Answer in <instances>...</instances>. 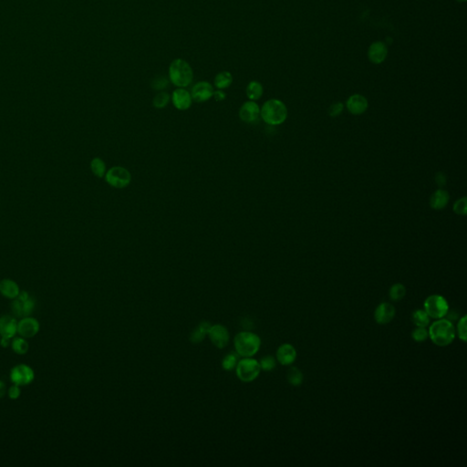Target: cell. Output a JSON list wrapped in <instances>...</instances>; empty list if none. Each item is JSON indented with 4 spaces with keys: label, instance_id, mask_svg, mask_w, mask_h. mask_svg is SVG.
<instances>
[{
    "label": "cell",
    "instance_id": "6da1fadb",
    "mask_svg": "<svg viewBox=\"0 0 467 467\" xmlns=\"http://www.w3.org/2000/svg\"><path fill=\"white\" fill-rule=\"evenodd\" d=\"M428 333L432 343L439 347L449 346L456 336L452 322L444 318L436 320L429 325Z\"/></svg>",
    "mask_w": 467,
    "mask_h": 467
},
{
    "label": "cell",
    "instance_id": "7a4b0ae2",
    "mask_svg": "<svg viewBox=\"0 0 467 467\" xmlns=\"http://www.w3.org/2000/svg\"><path fill=\"white\" fill-rule=\"evenodd\" d=\"M168 76L169 80L177 88H186L192 82L194 70L186 60L176 58L169 66Z\"/></svg>",
    "mask_w": 467,
    "mask_h": 467
},
{
    "label": "cell",
    "instance_id": "3957f363",
    "mask_svg": "<svg viewBox=\"0 0 467 467\" xmlns=\"http://www.w3.org/2000/svg\"><path fill=\"white\" fill-rule=\"evenodd\" d=\"M260 116L268 124L280 125L288 118V109L280 100H268L260 109Z\"/></svg>",
    "mask_w": 467,
    "mask_h": 467
},
{
    "label": "cell",
    "instance_id": "277c9868",
    "mask_svg": "<svg viewBox=\"0 0 467 467\" xmlns=\"http://www.w3.org/2000/svg\"><path fill=\"white\" fill-rule=\"evenodd\" d=\"M261 346L260 338L254 333L243 332L234 338V347L236 352L244 358H250L260 350Z\"/></svg>",
    "mask_w": 467,
    "mask_h": 467
},
{
    "label": "cell",
    "instance_id": "5b68a950",
    "mask_svg": "<svg viewBox=\"0 0 467 467\" xmlns=\"http://www.w3.org/2000/svg\"><path fill=\"white\" fill-rule=\"evenodd\" d=\"M424 310L431 318L439 320L448 314L449 304L446 298L434 294L426 298L424 302Z\"/></svg>",
    "mask_w": 467,
    "mask_h": 467
},
{
    "label": "cell",
    "instance_id": "8992f818",
    "mask_svg": "<svg viewBox=\"0 0 467 467\" xmlns=\"http://www.w3.org/2000/svg\"><path fill=\"white\" fill-rule=\"evenodd\" d=\"M260 364L256 360L246 358L241 360L236 367V375L244 382H253L260 374Z\"/></svg>",
    "mask_w": 467,
    "mask_h": 467
},
{
    "label": "cell",
    "instance_id": "52a82bcc",
    "mask_svg": "<svg viewBox=\"0 0 467 467\" xmlns=\"http://www.w3.org/2000/svg\"><path fill=\"white\" fill-rule=\"evenodd\" d=\"M105 181L112 187L122 189L130 184L132 174L124 167L114 166L106 172Z\"/></svg>",
    "mask_w": 467,
    "mask_h": 467
},
{
    "label": "cell",
    "instance_id": "ba28073f",
    "mask_svg": "<svg viewBox=\"0 0 467 467\" xmlns=\"http://www.w3.org/2000/svg\"><path fill=\"white\" fill-rule=\"evenodd\" d=\"M34 308L35 300L26 291L20 292L18 296H16L11 305L12 312L18 317L20 318L28 317L34 310Z\"/></svg>",
    "mask_w": 467,
    "mask_h": 467
},
{
    "label": "cell",
    "instance_id": "9c48e42d",
    "mask_svg": "<svg viewBox=\"0 0 467 467\" xmlns=\"http://www.w3.org/2000/svg\"><path fill=\"white\" fill-rule=\"evenodd\" d=\"M34 378L35 374L33 370L26 364H20L11 370V380L18 386H26L32 384Z\"/></svg>",
    "mask_w": 467,
    "mask_h": 467
},
{
    "label": "cell",
    "instance_id": "30bf717a",
    "mask_svg": "<svg viewBox=\"0 0 467 467\" xmlns=\"http://www.w3.org/2000/svg\"><path fill=\"white\" fill-rule=\"evenodd\" d=\"M260 117V106L253 100L246 102L239 110V118L246 124H254L258 120Z\"/></svg>",
    "mask_w": 467,
    "mask_h": 467
},
{
    "label": "cell",
    "instance_id": "8fae6325",
    "mask_svg": "<svg viewBox=\"0 0 467 467\" xmlns=\"http://www.w3.org/2000/svg\"><path fill=\"white\" fill-rule=\"evenodd\" d=\"M214 92V90L212 84L204 80L199 82L192 86L191 90L192 100L199 104L206 102L211 98H213Z\"/></svg>",
    "mask_w": 467,
    "mask_h": 467
},
{
    "label": "cell",
    "instance_id": "7c38bea8",
    "mask_svg": "<svg viewBox=\"0 0 467 467\" xmlns=\"http://www.w3.org/2000/svg\"><path fill=\"white\" fill-rule=\"evenodd\" d=\"M396 315L394 305L388 302H382L377 306L374 312V320L380 325H386L392 322Z\"/></svg>",
    "mask_w": 467,
    "mask_h": 467
},
{
    "label": "cell",
    "instance_id": "4fadbf2b",
    "mask_svg": "<svg viewBox=\"0 0 467 467\" xmlns=\"http://www.w3.org/2000/svg\"><path fill=\"white\" fill-rule=\"evenodd\" d=\"M208 335L211 342L218 348H223L228 346L229 342V332L228 328L223 325L211 326Z\"/></svg>",
    "mask_w": 467,
    "mask_h": 467
},
{
    "label": "cell",
    "instance_id": "5bb4252c",
    "mask_svg": "<svg viewBox=\"0 0 467 467\" xmlns=\"http://www.w3.org/2000/svg\"><path fill=\"white\" fill-rule=\"evenodd\" d=\"M172 102L179 110H186L192 104L191 92L184 88H177L172 94Z\"/></svg>",
    "mask_w": 467,
    "mask_h": 467
},
{
    "label": "cell",
    "instance_id": "9a60e30c",
    "mask_svg": "<svg viewBox=\"0 0 467 467\" xmlns=\"http://www.w3.org/2000/svg\"><path fill=\"white\" fill-rule=\"evenodd\" d=\"M388 56V48L382 42H375L368 47V60L374 64L384 62Z\"/></svg>",
    "mask_w": 467,
    "mask_h": 467
},
{
    "label": "cell",
    "instance_id": "2e32d148",
    "mask_svg": "<svg viewBox=\"0 0 467 467\" xmlns=\"http://www.w3.org/2000/svg\"><path fill=\"white\" fill-rule=\"evenodd\" d=\"M296 350L290 343L282 344L276 350V360L283 366H290L296 362Z\"/></svg>",
    "mask_w": 467,
    "mask_h": 467
},
{
    "label": "cell",
    "instance_id": "e0dca14e",
    "mask_svg": "<svg viewBox=\"0 0 467 467\" xmlns=\"http://www.w3.org/2000/svg\"><path fill=\"white\" fill-rule=\"evenodd\" d=\"M346 107L352 114L362 115L368 110V102L362 95L354 94L348 98L346 102Z\"/></svg>",
    "mask_w": 467,
    "mask_h": 467
},
{
    "label": "cell",
    "instance_id": "ac0fdd59",
    "mask_svg": "<svg viewBox=\"0 0 467 467\" xmlns=\"http://www.w3.org/2000/svg\"><path fill=\"white\" fill-rule=\"evenodd\" d=\"M40 330V323L35 318L26 317L18 323V332L22 337L32 338Z\"/></svg>",
    "mask_w": 467,
    "mask_h": 467
},
{
    "label": "cell",
    "instance_id": "d6986e66",
    "mask_svg": "<svg viewBox=\"0 0 467 467\" xmlns=\"http://www.w3.org/2000/svg\"><path fill=\"white\" fill-rule=\"evenodd\" d=\"M18 332V323L16 318L11 316L0 318V335L1 337L11 338Z\"/></svg>",
    "mask_w": 467,
    "mask_h": 467
},
{
    "label": "cell",
    "instance_id": "ffe728a7",
    "mask_svg": "<svg viewBox=\"0 0 467 467\" xmlns=\"http://www.w3.org/2000/svg\"><path fill=\"white\" fill-rule=\"evenodd\" d=\"M450 201V194L446 190L438 189L432 194L430 206L434 210H442L447 206Z\"/></svg>",
    "mask_w": 467,
    "mask_h": 467
},
{
    "label": "cell",
    "instance_id": "44dd1931",
    "mask_svg": "<svg viewBox=\"0 0 467 467\" xmlns=\"http://www.w3.org/2000/svg\"><path fill=\"white\" fill-rule=\"evenodd\" d=\"M0 293L8 298H16L20 294V288L16 284L10 280H4L0 282Z\"/></svg>",
    "mask_w": 467,
    "mask_h": 467
},
{
    "label": "cell",
    "instance_id": "7402d4cb",
    "mask_svg": "<svg viewBox=\"0 0 467 467\" xmlns=\"http://www.w3.org/2000/svg\"><path fill=\"white\" fill-rule=\"evenodd\" d=\"M246 97L250 99V100L256 102L260 100L262 95L264 94V88L263 85L260 84V82L256 80H252L250 84H248L246 88Z\"/></svg>",
    "mask_w": 467,
    "mask_h": 467
},
{
    "label": "cell",
    "instance_id": "603a6c76",
    "mask_svg": "<svg viewBox=\"0 0 467 467\" xmlns=\"http://www.w3.org/2000/svg\"><path fill=\"white\" fill-rule=\"evenodd\" d=\"M214 84L218 90H226L233 84V76L229 72H221L214 77Z\"/></svg>",
    "mask_w": 467,
    "mask_h": 467
},
{
    "label": "cell",
    "instance_id": "cb8c5ba5",
    "mask_svg": "<svg viewBox=\"0 0 467 467\" xmlns=\"http://www.w3.org/2000/svg\"><path fill=\"white\" fill-rule=\"evenodd\" d=\"M210 328H211V325L208 322H202V323H200L198 325V327L194 330V332L192 333V335L190 337L191 342L192 343L201 342L206 337V335L208 334Z\"/></svg>",
    "mask_w": 467,
    "mask_h": 467
},
{
    "label": "cell",
    "instance_id": "d4e9b609",
    "mask_svg": "<svg viewBox=\"0 0 467 467\" xmlns=\"http://www.w3.org/2000/svg\"><path fill=\"white\" fill-rule=\"evenodd\" d=\"M412 320L416 327L427 328L430 325L431 318L424 310H417L412 313Z\"/></svg>",
    "mask_w": 467,
    "mask_h": 467
},
{
    "label": "cell",
    "instance_id": "484cf974",
    "mask_svg": "<svg viewBox=\"0 0 467 467\" xmlns=\"http://www.w3.org/2000/svg\"><path fill=\"white\" fill-rule=\"evenodd\" d=\"M286 378H288V384L292 385V386H295V387L300 386L302 382H303V380H304L303 374L301 372L300 370L296 368V367H292V368L288 370Z\"/></svg>",
    "mask_w": 467,
    "mask_h": 467
},
{
    "label": "cell",
    "instance_id": "4316f807",
    "mask_svg": "<svg viewBox=\"0 0 467 467\" xmlns=\"http://www.w3.org/2000/svg\"><path fill=\"white\" fill-rule=\"evenodd\" d=\"M406 295V288L402 283L392 286L389 290L390 298L392 301H400Z\"/></svg>",
    "mask_w": 467,
    "mask_h": 467
},
{
    "label": "cell",
    "instance_id": "83f0119b",
    "mask_svg": "<svg viewBox=\"0 0 467 467\" xmlns=\"http://www.w3.org/2000/svg\"><path fill=\"white\" fill-rule=\"evenodd\" d=\"M90 168L95 176L99 177V178L105 176L106 164L102 159H100L99 157L94 158L90 162Z\"/></svg>",
    "mask_w": 467,
    "mask_h": 467
},
{
    "label": "cell",
    "instance_id": "f1b7e54d",
    "mask_svg": "<svg viewBox=\"0 0 467 467\" xmlns=\"http://www.w3.org/2000/svg\"><path fill=\"white\" fill-rule=\"evenodd\" d=\"M170 100H171L170 94L166 92H160L159 94H156L154 96V98L152 100V104L156 109H164L169 104Z\"/></svg>",
    "mask_w": 467,
    "mask_h": 467
},
{
    "label": "cell",
    "instance_id": "f546056e",
    "mask_svg": "<svg viewBox=\"0 0 467 467\" xmlns=\"http://www.w3.org/2000/svg\"><path fill=\"white\" fill-rule=\"evenodd\" d=\"M30 345L23 338H16L12 342V348L16 354H25L28 352Z\"/></svg>",
    "mask_w": 467,
    "mask_h": 467
},
{
    "label": "cell",
    "instance_id": "4dcf8cb0",
    "mask_svg": "<svg viewBox=\"0 0 467 467\" xmlns=\"http://www.w3.org/2000/svg\"><path fill=\"white\" fill-rule=\"evenodd\" d=\"M466 322L467 318L466 315L462 316L459 322L457 323L456 328V332L457 336L458 338L462 340V342H467V326H466Z\"/></svg>",
    "mask_w": 467,
    "mask_h": 467
},
{
    "label": "cell",
    "instance_id": "1f68e13d",
    "mask_svg": "<svg viewBox=\"0 0 467 467\" xmlns=\"http://www.w3.org/2000/svg\"><path fill=\"white\" fill-rule=\"evenodd\" d=\"M412 338L416 342H424L429 338L428 330L426 328L416 327L412 332Z\"/></svg>",
    "mask_w": 467,
    "mask_h": 467
},
{
    "label": "cell",
    "instance_id": "d6a6232c",
    "mask_svg": "<svg viewBox=\"0 0 467 467\" xmlns=\"http://www.w3.org/2000/svg\"><path fill=\"white\" fill-rule=\"evenodd\" d=\"M168 85H169V80L164 76H157L152 80V84H150L152 88L154 90H159V92H162L164 90H166L168 87Z\"/></svg>",
    "mask_w": 467,
    "mask_h": 467
},
{
    "label": "cell",
    "instance_id": "836d02e7",
    "mask_svg": "<svg viewBox=\"0 0 467 467\" xmlns=\"http://www.w3.org/2000/svg\"><path fill=\"white\" fill-rule=\"evenodd\" d=\"M452 209H454V212L456 214L466 216L467 211V198L464 196V198L458 199L456 202H454Z\"/></svg>",
    "mask_w": 467,
    "mask_h": 467
},
{
    "label": "cell",
    "instance_id": "e575fe53",
    "mask_svg": "<svg viewBox=\"0 0 467 467\" xmlns=\"http://www.w3.org/2000/svg\"><path fill=\"white\" fill-rule=\"evenodd\" d=\"M260 368L266 372H271L276 368V358L272 356H266L260 360Z\"/></svg>",
    "mask_w": 467,
    "mask_h": 467
},
{
    "label": "cell",
    "instance_id": "d590c367",
    "mask_svg": "<svg viewBox=\"0 0 467 467\" xmlns=\"http://www.w3.org/2000/svg\"><path fill=\"white\" fill-rule=\"evenodd\" d=\"M236 362H238L236 356L231 353V354H228V355H226L224 357L222 365H223V368L226 370H231L236 366Z\"/></svg>",
    "mask_w": 467,
    "mask_h": 467
},
{
    "label": "cell",
    "instance_id": "8d00e7d4",
    "mask_svg": "<svg viewBox=\"0 0 467 467\" xmlns=\"http://www.w3.org/2000/svg\"><path fill=\"white\" fill-rule=\"evenodd\" d=\"M343 109H344V105L342 102L333 104L328 109V114L332 117H337L338 115L342 114Z\"/></svg>",
    "mask_w": 467,
    "mask_h": 467
},
{
    "label": "cell",
    "instance_id": "74e56055",
    "mask_svg": "<svg viewBox=\"0 0 467 467\" xmlns=\"http://www.w3.org/2000/svg\"><path fill=\"white\" fill-rule=\"evenodd\" d=\"M8 396L10 397V399L12 400H16L18 399L20 396V386L18 385H13L11 386L10 390H8Z\"/></svg>",
    "mask_w": 467,
    "mask_h": 467
},
{
    "label": "cell",
    "instance_id": "f35d334b",
    "mask_svg": "<svg viewBox=\"0 0 467 467\" xmlns=\"http://www.w3.org/2000/svg\"><path fill=\"white\" fill-rule=\"evenodd\" d=\"M213 97L216 102H223L226 98V94L223 90H218L214 92Z\"/></svg>",
    "mask_w": 467,
    "mask_h": 467
},
{
    "label": "cell",
    "instance_id": "ab89813d",
    "mask_svg": "<svg viewBox=\"0 0 467 467\" xmlns=\"http://www.w3.org/2000/svg\"><path fill=\"white\" fill-rule=\"evenodd\" d=\"M436 182L438 186H444L446 184V176L444 172H438L436 174Z\"/></svg>",
    "mask_w": 467,
    "mask_h": 467
},
{
    "label": "cell",
    "instance_id": "60d3db41",
    "mask_svg": "<svg viewBox=\"0 0 467 467\" xmlns=\"http://www.w3.org/2000/svg\"><path fill=\"white\" fill-rule=\"evenodd\" d=\"M10 338L2 337L1 342H0V345H1L3 348H6V347L10 346Z\"/></svg>",
    "mask_w": 467,
    "mask_h": 467
},
{
    "label": "cell",
    "instance_id": "b9f144b4",
    "mask_svg": "<svg viewBox=\"0 0 467 467\" xmlns=\"http://www.w3.org/2000/svg\"><path fill=\"white\" fill-rule=\"evenodd\" d=\"M6 394V385L2 380H0V399L4 397Z\"/></svg>",
    "mask_w": 467,
    "mask_h": 467
},
{
    "label": "cell",
    "instance_id": "7bdbcfd3",
    "mask_svg": "<svg viewBox=\"0 0 467 467\" xmlns=\"http://www.w3.org/2000/svg\"><path fill=\"white\" fill-rule=\"evenodd\" d=\"M456 1L457 2H461V3H462V2H466V0H456Z\"/></svg>",
    "mask_w": 467,
    "mask_h": 467
}]
</instances>
